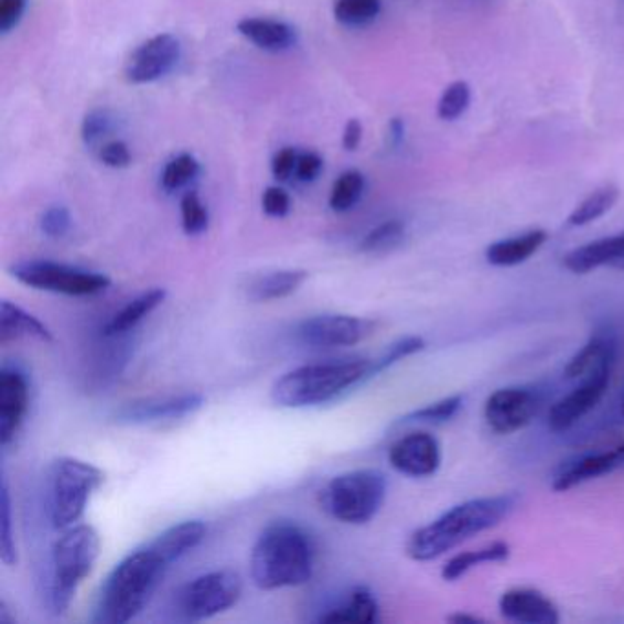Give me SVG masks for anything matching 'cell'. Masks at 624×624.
Instances as JSON below:
<instances>
[{"instance_id": "6da1fadb", "label": "cell", "mask_w": 624, "mask_h": 624, "mask_svg": "<svg viewBox=\"0 0 624 624\" xmlns=\"http://www.w3.org/2000/svg\"><path fill=\"white\" fill-rule=\"evenodd\" d=\"M317 548L301 524L277 520L262 529L251 549V581L264 592L297 588L312 581Z\"/></svg>"}, {"instance_id": "7a4b0ae2", "label": "cell", "mask_w": 624, "mask_h": 624, "mask_svg": "<svg viewBox=\"0 0 624 624\" xmlns=\"http://www.w3.org/2000/svg\"><path fill=\"white\" fill-rule=\"evenodd\" d=\"M517 506L518 495L515 493L465 500L462 504L447 509L427 526L416 529L407 540L405 551L409 559L416 562L440 559L447 551L458 548L465 540L496 528Z\"/></svg>"}, {"instance_id": "3957f363", "label": "cell", "mask_w": 624, "mask_h": 624, "mask_svg": "<svg viewBox=\"0 0 624 624\" xmlns=\"http://www.w3.org/2000/svg\"><path fill=\"white\" fill-rule=\"evenodd\" d=\"M173 566L152 546L151 540L130 551L108 573L97 597L94 623L125 624L136 619L151 603L167 571Z\"/></svg>"}, {"instance_id": "277c9868", "label": "cell", "mask_w": 624, "mask_h": 624, "mask_svg": "<svg viewBox=\"0 0 624 624\" xmlns=\"http://www.w3.org/2000/svg\"><path fill=\"white\" fill-rule=\"evenodd\" d=\"M374 359L346 357L297 366L273 383L271 399L282 409H308L330 403L372 379Z\"/></svg>"}, {"instance_id": "5b68a950", "label": "cell", "mask_w": 624, "mask_h": 624, "mask_svg": "<svg viewBox=\"0 0 624 624\" xmlns=\"http://www.w3.org/2000/svg\"><path fill=\"white\" fill-rule=\"evenodd\" d=\"M101 553V538L88 524H76L65 529L50 553L48 577V606L54 615L70 610L79 586L96 568Z\"/></svg>"}, {"instance_id": "8992f818", "label": "cell", "mask_w": 624, "mask_h": 624, "mask_svg": "<svg viewBox=\"0 0 624 624\" xmlns=\"http://www.w3.org/2000/svg\"><path fill=\"white\" fill-rule=\"evenodd\" d=\"M103 482L105 473L94 463L72 456H61L50 463L44 493L50 526L59 531L76 526Z\"/></svg>"}, {"instance_id": "52a82bcc", "label": "cell", "mask_w": 624, "mask_h": 624, "mask_svg": "<svg viewBox=\"0 0 624 624\" xmlns=\"http://www.w3.org/2000/svg\"><path fill=\"white\" fill-rule=\"evenodd\" d=\"M387 476L376 469H357L334 476L319 500L330 517L352 526L368 524L385 504Z\"/></svg>"}, {"instance_id": "ba28073f", "label": "cell", "mask_w": 624, "mask_h": 624, "mask_svg": "<svg viewBox=\"0 0 624 624\" xmlns=\"http://www.w3.org/2000/svg\"><path fill=\"white\" fill-rule=\"evenodd\" d=\"M242 590L244 582L237 571H209L183 584L176 593L174 610L185 621H207L233 608L240 601Z\"/></svg>"}, {"instance_id": "9c48e42d", "label": "cell", "mask_w": 624, "mask_h": 624, "mask_svg": "<svg viewBox=\"0 0 624 624\" xmlns=\"http://www.w3.org/2000/svg\"><path fill=\"white\" fill-rule=\"evenodd\" d=\"M11 277L32 290L68 297H92L110 288L105 273L54 260H22L10 268Z\"/></svg>"}, {"instance_id": "30bf717a", "label": "cell", "mask_w": 624, "mask_h": 624, "mask_svg": "<svg viewBox=\"0 0 624 624\" xmlns=\"http://www.w3.org/2000/svg\"><path fill=\"white\" fill-rule=\"evenodd\" d=\"M617 350L619 348L610 350L586 376L581 377L579 387L573 388L549 407L548 427L551 431H570L603 401L614 374Z\"/></svg>"}, {"instance_id": "8fae6325", "label": "cell", "mask_w": 624, "mask_h": 624, "mask_svg": "<svg viewBox=\"0 0 624 624\" xmlns=\"http://www.w3.org/2000/svg\"><path fill=\"white\" fill-rule=\"evenodd\" d=\"M376 323L370 319L345 315V313H323L302 319L295 326V339L301 345L317 350L346 348L363 343L374 334Z\"/></svg>"}, {"instance_id": "7c38bea8", "label": "cell", "mask_w": 624, "mask_h": 624, "mask_svg": "<svg viewBox=\"0 0 624 624\" xmlns=\"http://www.w3.org/2000/svg\"><path fill=\"white\" fill-rule=\"evenodd\" d=\"M542 409L537 388L504 387L485 399L484 420L496 434H513L528 427Z\"/></svg>"}, {"instance_id": "4fadbf2b", "label": "cell", "mask_w": 624, "mask_h": 624, "mask_svg": "<svg viewBox=\"0 0 624 624\" xmlns=\"http://www.w3.org/2000/svg\"><path fill=\"white\" fill-rule=\"evenodd\" d=\"M205 398L198 392H185L178 396L143 398L130 401L116 410V421L125 425H158L173 423L194 416L204 409Z\"/></svg>"}, {"instance_id": "5bb4252c", "label": "cell", "mask_w": 624, "mask_h": 624, "mask_svg": "<svg viewBox=\"0 0 624 624\" xmlns=\"http://www.w3.org/2000/svg\"><path fill=\"white\" fill-rule=\"evenodd\" d=\"M182 57L180 41L171 33L154 35L140 44L127 61L125 77L132 85H147L171 74Z\"/></svg>"}, {"instance_id": "9a60e30c", "label": "cell", "mask_w": 624, "mask_h": 624, "mask_svg": "<svg viewBox=\"0 0 624 624\" xmlns=\"http://www.w3.org/2000/svg\"><path fill=\"white\" fill-rule=\"evenodd\" d=\"M388 463L409 478H429L442 465V445L431 432H410L390 445Z\"/></svg>"}, {"instance_id": "2e32d148", "label": "cell", "mask_w": 624, "mask_h": 624, "mask_svg": "<svg viewBox=\"0 0 624 624\" xmlns=\"http://www.w3.org/2000/svg\"><path fill=\"white\" fill-rule=\"evenodd\" d=\"M30 410V383L17 366L0 370V445L8 447L21 432Z\"/></svg>"}, {"instance_id": "e0dca14e", "label": "cell", "mask_w": 624, "mask_h": 624, "mask_svg": "<svg viewBox=\"0 0 624 624\" xmlns=\"http://www.w3.org/2000/svg\"><path fill=\"white\" fill-rule=\"evenodd\" d=\"M619 469H624V442L610 451L588 452L562 463L553 476L551 489L557 493H566L577 485L592 482Z\"/></svg>"}, {"instance_id": "ac0fdd59", "label": "cell", "mask_w": 624, "mask_h": 624, "mask_svg": "<svg viewBox=\"0 0 624 624\" xmlns=\"http://www.w3.org/2000/svg\"><path fill=\"white\" fill-rule=\"evenodd\" d=\"M500 615L520 624H559V606L535 588H511L498 599Z\"/></svg>"}, {"instance_id": "d6986e66", "label": "cell", "mask_w": 624, "mask_h": 624, "mask_svg": "<svg viewBox=\"0 0 624 624\" xmlns=\"http://www.w3.org/2000/svg\"><path fill=\"white\" fill-rule=\"evenodd\" d=\"M562 264L575 275H588L606 266L624 271V233L599 238L571 249L570 253L564 255Z\"/></svg>"}, {"instance_id": "ffe728a7", "label": "cell", "mask_w": 624, "mask_h": 624, "mask_svg": "<svg viewBox=\"0 0 624 624\" xmlns=\"http://www.w3.org/2000/svg\"><path fill=\"white\" fill-rule=\"evenodd\" d=\"M237 32L264 52H286L297 44L299 33L288 22L262 17H246L237 22Z\"/></svg>"}, {"instance_id": "44dd1931", "label": "cell", "mask_w": 624, "mask_h": 624, "mask_svg": "<svg viewBox=\"0 0 624 624\" xmlns=\"http://www.w3.org/2000/svg\"><path fill=\"white\" fill-rule=\"evenodd\" d=\"M548 242L544 229H531L517 237L502 238L485 249V260L496 268H515L528 262Z\"/></svg>"}, {"instance_id": "7402d4cb", "label": "cell", "mask_w": 624, "mask_h": 624, "mask_svg": "<svg viewBox=\"0 0 624 624\" xmlns=\"http://www.w3.org/2000/svg\"><path fill=\"white\" fill-rule=\"evenodd\" d=\"M21 339L52 343L54 335L41 319L26 312L19 304L4 299L0 302V345L6 346Z\"/></svg>"}, {"instance_id": "603a6c76", "label": "cell", "mask_w": 624, "mask_h": 624, "mask_svg": "<svg viewBox=\"0 0 624 624\" xmlns=\"http://www.w3.org/2000/svg\"><path fill=\"white\" fill-rule=\"evenodd\" d=\"M205 535L207 528L202 520H183L180 524L163 529L151 542L162 553L163 559L174 566L194 548H198L204 542Z\"/></svg>"}, {"instance_id": "cb8c5ba5", "label": "cell", "mask_w": 624, "mask_h": 624, "mask_svg": "<svg viewBox=\"0 0 624 624\" xmlns=\"http://www.w3.org/2000/svg\"><path fill=\"white\" fill-rule=\"evenodd\" d=\"M306 269H277L266 275H259L251 280L246 288L249 301L271 302L280 301L301 290L302 284L308 280Z\"/></svg>"}, {"instance_id": "d4e9b609", "label": "cell", "mask_w": 624, "mask_h": 624, "mask_svg": "<svg viewBox=\"0 0 624 624\" xmlns=\"http://www.w3.org/2000/svg\"><path fill=\"white\" fill-rule=\"evenodd\" d=\"M167 297V291L163 288H152L143 291L136 299L123 306L105 326L103 335L105 337H119V335L129 334L138 324L143 323L158 306H162Z\"/></svg>"}, {"instance_id": "484cf974", "label": "cell", "mask_w": 624, "mask_h": 624, "mask_svg": "<svg viewBox=\"0 0 624 624\" xmlns=\"http://www.w3.org/2000/svg\"><path fill=\"white\" fill-rule=\"evenodd\" d=\"M511 557V546L504 540H495L485 544L484 548L471 549L456 553L454 557L443 564L442 579L445 582H456L467 575L469 571L482 564H500Z\"/></svg>"}, {"instance_id": "4316f807", "label": "cell", "mask_w": 624, "mask_h": 624, "mask_svg": "<svg viewBox=\"0 0 624 624\" xmlns=\"http://www.w3.org/2000/svg\"><path fill=\"white\" fill-rule=\"evenodd\" d=\"M379 621V604L376 595L365 586H357L346 597L345 603L328 614L319 617V623H361L372 624Z\"/></svg>"}, {"instance_id": "83f0119b", "label": "cell", "mask_w": 624, "mask_h": 624, "mask_svg": "<svg viewBox=\"0 0 624 624\" xmlns=\"http://www.w3.org/2000/svg\"><path fill=\"white\" fill-rule=\"evenodd\" d=\"M614 348H619V346H617V337L612 330L603 328V330L593 332L592 337L582 345L581 350L568 361V365L564 368V376L566 379H581Z\"/></svg>"}, {"instance_id": "f1b7e54d", "label": "cell", "mask_w": 624, "mask_h": 624, "mask_svg": "<svg viewBox=\"0 0 624 624\" xmlns=\"http://www.w3.org/2000/svg\"><path fill=\"white\" fill-rule=\"evenodd\" d=\"M619 196H621V191L614 183H606L603 187L595 189L571 211V215L568 216V226H588L595 220L603 218L606 213H610L614 209Z\"/></svg>"}, {"instance_id": "f546056e", "label": "cell", "mask_w": 624, "mask_h": 624, "mask_svg": "<svg viewBox=\"0 0 624 624\" xmlns=\"http://www.w3.org/2000/svg\"><path fill=\"white\" fill-rule=\"evenodd\" d=\"M463 401H465L463 394H452V396L438 399L429 405H423L420 409L410 410L409 414L399 418L398 423L399 425H405V423H429V425L449 423L463 409Z\"/></svg>"}, {"instance_id": "4dcf8cb0", "label": "cell", "mask_w": 624, "mask_h": 624, "mask_svg": "<svg viewBox=\"0 0 624 624\" xmlns=\"http://www.w3.org/2000/svg\"><path fill=\"white\" fill-rule=\"evenodd\" d=\"M407 237V227L401 220H387L366 233L359 244V251L366 255H383L394 251Z\"/></svg>"}, {"instance_id": "1f68e13d", "label": "cell", "mask_w": 624, "mask_h": 624, "mask_svg": "<svg viewBox=\"0 0 624 624\" xmlns=\"http://www.w3.org/2000/svg\"><path fill=\"white\" fill-rule=\"evenodd\" d=\"M363 193H365V176L352 169L335 180L328 204L335 213H346L352 207H356Z\"/></svg>"}, {"instance_id": "d6a6232c", "label": "cell", "mask_w": 624, "mask_h": 624, "mask_svg": "<svg viewBox=\"0 0 624 624\" xmlns=\"http://www.w3.org/2000/svg\"><path fill=\"white\" fill-rule=\"evenodd\" d=\"M381 13V0H335V21L346 28H363L376 21Z\"/></svg>"}, {"instance_id": "836d02e7", "label": "cell", "mask_w": 624, "mask_h": 624, "mask_svg": "<svg viewBox=\"0 0 624 624\" xmlns=\"http://www.w3.org/2000/svg\"><path fill=\"white\" fill-rule=\"evenodd\" d=\"M0 560L6 566L17 564V546L13 535V520H11V500L8 480L2 476L0 487Z\"/></svg>"}, {"instance_id": "e575fe53", "label": "cell", "mask_w": 624, "mask_h": 624, "mask_svg": "<svg viewBox=\"0 0 624 624\" xmlns=\"http://www.w3.org/2000/svg\"><path fill=\"white\" fill-rule=\"evenodd\" d=\"M198 173H200L198 160L194 158L193 154L183 152L165 165L162 173V187L169 193L180 191L193 182Z\"/></svg>"}, {"instance_id": "d590c367", "label": "cell", "mask_w": 624, "mask_h": 624, "mask_svg": "<svg viewBox=\"0 0 624 624\" xmlns=\"http://www.w3.org/2000/svg\"><path fill=\"white\" fill-rule=\"evenodd\" d=\"M425 339L420 335H407V337H401L396 343L388 346L387 350L383 352V356L374 359V365H372V377L383 374L385 370H388L390 366L396 365L399 361L407 359L410 356H416L420 354L421 350H425Z\"/></svg>"}, {"instance_id": "8d00e7d4", "label": "cell", "mask_w": 624, "mask_h": 624, "mask_svg": "<svg viewBox=\"0 0 624 624\" xmlns=\"http://www.w3.org/2000/svg\"><path fill=\"white\" fill-rule=\"evenodd\" d=\"M180 211H182V227L185 235L198 237L207 231L209 211H207L204 202L200 200V196L194 191H187L183 194Z\"/></svg>"}, {"instance_id": "74e56055", "label": "cell", "mask_w": 624, "mask_h": 624, "mask_svg": "<svg viewBox=\"0 0 624 624\" xmlns=\"http://www.w3.org/2000/svg\"><path fill=\"white\" fill-rule=\"evenodd\" d=\"M471 105V87L465 81H454L443 90L438 101V118L454 121Z\"/></svg>"}, {"instance_id": "f35d334b", "label": "cell", "mask_w": 624, "mask_h": 624, "mask_svg": "<svg viewBox=\"0 0 624 624\" xmlns=\"http://www.w3.org/2000/svg\"><path fill=\"white\" fill-rule=\"evenodd\" d=\"M110 130H112V118L108 110L94 108L88 112L81 123V140L87 147H94V145L101 147V141L107 138Z\"/></svg>"}, {"instance_id": "ab89813d", "label": "cell", "mask_w": 624, "mask_h": 624, "mask_svg": "<svg viewBox=\"0 0 624 624\" xmlns=\"http://www.w3.org/2000/svg\"><path fill=\"white\" fill-rule=\"evenodd\" d=\"M72 227L70 211L63 205H52L41 216V231L48 238H63Z\"/></svg>"}, {"instance_id": "60d3db41", "label": "cell", "mask_w": 624, "mask_h": 624, "mask_svg": "<svg viewBox=\"0 0 624 624\" xmlns=\"http://www.w3.org/2000/svg\"><path fill=\"white\" fill-rule=\"evenodd\" d=\"M97 156H99L101 163L110 169H125L132 162V156H130L129 147L125 141L114 140L103 143L97 149Z\"/></svg>"}, {"instance_id": "b9f144b4", "label": "cell", "mask_w": 624, "mask_h": 624, "mask_svg": "<svg viewBox=\"0 0 624 624\" xmlns=\"http://www.w3.org/2000/svg\"><path fill=\"white\" fill-rule=\"evenodd\" d=\"M291 198L282 187L271 185L262 194V211L271 218H284L290 213Z\"/></svg>"}, {"instance_id": "7bdbcfd3", "label": "cell", "mask_w": 624, "mask_h": 624, "mask_svg": "<svg viewBox=\"0 0 624 624\" xmlns=\"http://www.w3.org/2000/svg\"><path fill=\"white\" fill-rule=\"evenodd\" d=\"M297 158H299V152L291 147H284L282 151L277 152L271 160V174L275 180L279 182H288L291 176L295 174V167H297Z\"/></svg>"}, {"instance_id": "ee69618b", "label": "cell", "mask_w": 624, "mask_h": 624, "mask_svg": "<svg viewBox=\"0 0 624 624\" xmlns=\"http://www.w3.org/2000/svg\"><path fill=\"white\" fill-rule=\"evenodd\" d=\"M323 171V158L317 152L306 151L299 152L297 158V167H295V176L301 182H313Z\"/></svg>"}, {"instance_id": "f6af8a7d", "label": "cell", "mask_w": 624, "mask_h": 624, "mask_svg": "<svg viewBox=\"0 0 624 624\" xmlns=\"http://www.w3.org/2000/svg\"><path fill=\"white\" fill-rule=\"evenodd\" d=\"M28 0H0V32L10 33L26 11Z\"/></svg>"}, {"instance_id": "bcb514c9", "label": "cell", "mask_w": 624, "mask_h": 624, "mask_svg": "<svg viewBox=\"0 0 624 624\" xmlns=\"http://www.w3.org/2000/svg\"><path fill=\"white\" fill-rule=\"evenodd\" d=\"M363 140V125L359 119H350L343 130V147L346 151H356Z\"/></svg>"}, {"instance_id": "7dc6e473", "label": "cell", "mask_w": 624, "mask_h": 624, "mask_svg": "<svg viewBox=\"0 0 624 624\" xmlns=\"http://www.w3.org/2000/svg\"><path fill=\"white\" fill-rule=\"evenodd\" d=\"M388 138H390L392 147H399L401 141L405 140V123H403V119L394 118L390 121V125H388Z\"/></svg>"}, {"instance_id": "c3c4849f", "label": "cell", "mask_w": 624, "mask_h": 624, "mask_svg": "<svg viewBox=\"0 0 624 624\" xmlns=\"http://www.w3.org/2000/svg\"><path fill=\"white\" fill-rule=\"evenodd\" d=\"M451 623L456 624H476L482 623V619L480 617H476V615L469 614H452L447 617Z\"/></svg>"}, {"instance_id": "681fc988", "label": "cell", "mask_w": 624, "mask_h": 624, "mask_svg": "<svg viewBox=\"0 0 624 624\" xmlns=\"http://www.w3.org/2000/svg\"><path fill=\"white\" fill-rule=\"evenodd\" d=\"M15 623V617L11 615L8 604L4 601H0V624H13Z\"/></svg>"}, {"instance_id": "f907efd6", "label": "cell", "mask_w": 624, "mask_h": 624, "mask_svg": "<svg viewBox=\"0 0 624 624\" xmlns=\"http://www.w3.org/2000/svg\"><path fill=\"white\" fill-rule=\"evenodd\" d=\"M621 414H623L624 416V401H623V407H621Z\"/></svg>"}]
</instances>
